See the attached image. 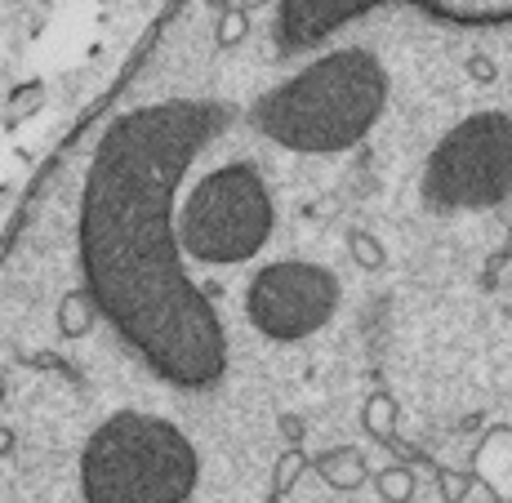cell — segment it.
<instances>
[{"label": "cell", "mask_w": 512, "mask_h": 503, "mask_svg": "<svg viewBox=\"0 0 512 503\" xmlns=\"http://www.w3.org/2000/svg\"><path fill=\"white\" fill-rule=\"evenodd\" d=\"M201 481V455L161 414L121 410L81 450L85 503H187Z\"/></svg>", "instance_id": "cell-3"}, {"label": "cell", "mask_w": 512, "mask_h": 503, "mask_svg": "<svg viewBox=\"0 0 512 503\" xmlns=\"http://www.w3.org/2000/svg\"><path fill=\"white\" fill-rule=\"evenodd\" d=\"M383 0H281L277 14V54H303V49L330 41L343 23L370 14Z\"/></svg>", "instance_id": "cell-7"}, {"label": "cell", "mask_w": 512, "mask_h": 503, "mask_svg": "<svg viewBox=\"0 0 512 503\" xmlns=\"http://www.w3.org/2000/svg\"><path fill=\"white\" fill-rule=\"evenodd\" d=\"M388 107V67L361 45L330 49L285 85L254 98L250 125L285 152H348L379 125Z\"/></svg>", "instance_id": "cell-2"}, {"label": "cell", "mask_w": 512, "mask_h": 503, "mask_svg": "<svg viewBox=\"0 0 512 503\" xmlns=\"http://www.w3.org/2000/svg\"><path fill=\"white\" fill-rule=\"evenodd\" d=\"M308 468H317L326 486L348 490V495L370 481V463H366V455H361L357 446H334V450H326V455L308 459Z\"/></svg>", "instance_id": "cell-9"}, {"label": "cell", "mask_w": 512, "mask_h": 503, "mask_svg": "<svg viewBox=\"0 0 512 503\" xmlns=\"http://www.w3.org/2000/svg\"><path fill=\"white\" fill-rule=\"evenodd\" d=\"M303 472H308V450H303V446H290V450H285V455L277 459V468H272V499H268V503H281V499L294 490V481H299Z\"/></svg>", "instance_id": "cell-12"}, {"label": "cell", "mask_w": 512, "mask_h": 503, "mask_svg": "<svg viewBox=\"0 0 512 503\" xmlns=\"http://www.w3.org/2000/svg\"><path fill=\"white\" fill-rule=\"evenodd\" d=\"M361 428H366L374 441L392 446L397 455H410V450L392 437V432H397V397H392V392H374V397L366 401V410H361Z\"/></svg>", "instance_id": "cell-10"}, {"label": "cell", "mask_w": 512, "mask_h": 503, "mask_svg": "<svg viewBox=\"0 0 512 503\" xmlns=\"http://www.w3.org/2000/svg\"><path fill=\"white\" fill-rule=\"evenodd\" d=\"M272 228H277L272 192L263 174L245 161L210 170L174 210L179 250L205 268H232L254 259L268 245Z\"/></svg>", "instance_id": "cell-4"}, {"label": "cell", "mask_w": 512, "mask_h": 503, "mask_svg": "<svg viewBox=\"0 0 512 503\" xmlns=\"http://www.w3.org/2000/svg\"><path fill=\"white\" fill-rule=\"evenodd\" d=\"M232 116L205 98L125 112L98 138L81 192V268L94 312L183 392H205L228 374V334L214 299L183 268L174 210L183 174Z\"/></svg>", "instance_id": "cell-1"}, {"label": "cell", "mask_w": 512, "mask_h": 503, "mask_svg": "<svg viewBox=\"0 0 512 503\" xmlns=\"http://www.w3.org/2000/svg\"><path fill=\"white\" fill-rule=\"evenodd\" d=\"M348 250H352V259H357V268H366V272H379L383 263H388L379 236H370L366 228H352L348 232Z\"/></svg>", "instance_id": "cell-14"}, {"label": "cell", "mask_w": 512, "mask_h": 503, "mask_svg": "<svg viewBox=\"0 0 512 503\" xmlns=\"http://www.w3.org/2000/svg\"><path fill=\"white\" fill-rule=\"evenodd\" d=\"M259 5H268V0H241V9L250 14V9H259Z\"/></svg>", "instance_id": "cell-19"}, {"label": "cell", "mask_w": 512, "mask_h": 503, "mask_svg": "<svg viewBox=\"0 0 512 503\" xmlns=\"http://www.w3.org/2000/svg\"><path fill=\"white\" fill-rule=\"evenodd\" d=\"M339 312V276L321 263H268L245 290V317L272 343H299L326 330Z\"/></svg>", "instance_id": "cell-6"}, {"label": "cell", "mask_w": 512, "mask_h": 503, "mask_svg": "<svg viewBox=\"0 0 512 503\" xmlns=\"http://www.w3.org/2000/svg\"><path fill=\"white\" fill-rule=\"evenodd\" d=\"M512 196V116L472 112L432 147L423 165V205L437 214L495 210Z\"/></svg>", "instance_id": "cell-5"}, {"label": "cell", "mask_w": 512, "mask_h": 503, "mask_svg": "<svg viewBox=\"0 0 512 503\" xmlns=\"http://www.w3.org/2000/svg\"><path fill=\"white\" fill-rule=\"evenodd\" d=\"M94 325V303L85 290H72L63 303H58V330L67 334V339H81L85 330Z\"/></svg>", "instance_id": "cell-11"}, {"label": "cell", "mask_w": 512, "mask_h": 503, "mask_svg": "<svg viewBox=\"0 0 512 503\" xmlns=\"http://www.w3.org/2000/svg\"><path fill=\"white\" fill-rule=\"evenodd\" d=\"M468 76L472 81H481V85H490L499 76V67H495V58H486V54H472L468 58Z\"/></svg>", "instance_id": "cell-17"}, {"label": "cell", "mask_w": 512, "mask_h": 503, "mask_svg": "<svg viewBox=\"0 0 512 503\" xmlns=\"http://www.w3.org/2000/svg\"><path fill=\"white\" fill-rule=\"evenodd\" d=\"M437 486H441V499H446V503H464L468 490H472V477H468V472L441 468V472H437Z\"/></svg>", "instance_id": "cell-16"}, {"label": "cell", "mask_w": 512, "mask_h": 503, "mask_svg": "<svg viewBox=\"0 0 512 503\" xmlns=\"http://www.w3.org/2000/svg\"><path fill=\"white\" fill-rule=\"evenodd\" d=\"M374 486H379L383 503H410L415 499V472L401 468V463H392V468H379Z\"/></svg>", "instance_id": "cell-13"}, {"label": "cell", "mask_w": 512, "mask_h": 503, "mask_svg": "<svg viewBox=\"0 0 512 503\" xmlns=\"http://www.w3.org/2000/svg\"><path fill=\"white\" fill-rule=\"evenodd\" d=\"M472 481L486 486V495L495 503H512V428L499 423V428L486 432V441L472 455Z\"/></svg>", "instance_id": "cell-8"}, {"label": "cell", "mask_w": 512, "mask_h": 503, "mask_svg": "<svg viewBox=\"0 0 512 503\" xmlns=\"http://www.w3.org/2000/svg\"><path fill=\"white\" fill-rule=\"evenodd\" d=\"M281 432L290 437V446H299V441L308 437V423H303L299 414H281Z\"/></svg>", "instance_id": "cell-18"}, {"label": "cell", "mask_w": 512, "mask_h": 503, "mask_svg": "<svg viewBox=\"0 0 512 503\" xmlns=\"http://www.w3.org/2000/svg\"><path fill=\"white\" fill-rule=\"evenodd\" d=\"M245 36H250V14H245V9H223V18H219V45L232 49V45H241Z\"/></svg>", "instance_id": "cell-15"}]
</instances>
